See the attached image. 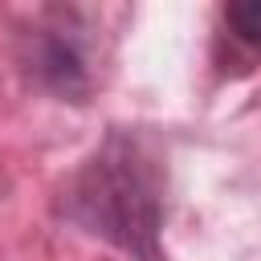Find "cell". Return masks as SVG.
<instances>
[{
	"label": "cell",
	"instance_id": "cell-1",
	"mask_svg": "<svg viewBox=\"0 0 261 261\" xmlns=\"http://www.w3.org/2000/svg\"><path fill=\"white\" fill-rule=\"evenodd\" d=\"M163 163L139 130H110L61 192V220L126 253L163 261Z\"/></svg>",
	"mask_w": 261,
	"mask_h": 261
},
{
	"label": "cell",
	"instance_id": "cell-2",
	"mask_svg": "<svg viewBox=\"0 0 261 261\" xmlns=\"http://www.w3.org/2000/svg\"><path fill=\"white\" fill-rule=\"evenodd\" d=\"M86 20L73 8H49L29 33H20V65L29 77L61 98V102H86L94 90L90 69V37Z\"/></svg>",
	"mask_w": 261,
	"mask_h": 261
},
{
	"label": "cell",
	"instance_id": "cell-3",
	"mask_svg": "<svg viewBox=\"0 0 261 261\" xmlns=\"http://www.w3.org/2000/svg\"><path fill=\"white\" fill-rule=\"evenodd\" d=\"M220 20H224V37L232 41V49H241L245 57H261V0L224 4Z\"/></svg>",
	"mask_w": 261,
	"mask_h": 261
}]
</instances>
